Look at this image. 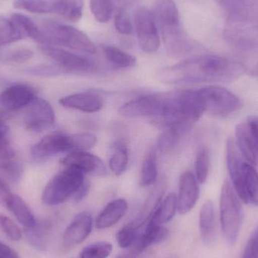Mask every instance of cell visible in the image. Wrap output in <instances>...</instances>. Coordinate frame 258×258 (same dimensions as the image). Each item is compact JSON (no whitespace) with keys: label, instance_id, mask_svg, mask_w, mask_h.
I'll return each mask as SVG.
<instances>
[{"label":"cell","instance_id":"obj_44","mask_svg":"<svg viewBox=\"0 0 258 258\" xmlns=\"http://www.w3.org/2000/svg\"><path fill=\"white\" fill-rule=\"evenodd\" d=\"M242 258H258V225L247 241Z\"/></svg>","mask_w":258,"mask_h":258},{"label":"cell","instance_id":"obj_37","mask_svg":"<svg viewBox=\"0 0 258 258\" xmlns=\"http://www.w3.org/2000/svg\"><path fill=\"white\" fill-rule=\"evenodd\" d=\"M23 171L22 164L15 158L0 162V173L14 183H18L21 180Z\"/></svg>","mask_w":258,"mask_h":258},{"label":"cell","instance_id":"obj_25","mask_svg":"<svg viewBox=\"0 0 258 258\" xmlns=\"http://www.w3.org/2000/svg\"><path fill=\"white\" fill-rule=\"evenodd\" d=\"M177 212V195L172 192L162 200L159 207L148 221L156 225L163 226L173 219Z\"/></svg>","mask_w":258,"mask_h":258},{"label":"cell","instance_id":"obj_11","mask_svg":"<svg viewBox=\"0 0 258 258\" xmlns=\"http://www.w3.org/2000/svg\"><path fill=\"white\" fill-rule=\"evenodd\" d=\"M40 51L64 73L92 74L96 71V66L92 60L62 48L43 45Z\"/></svg>","mask_w":258,"mask_h":258},{"label":"cell","instance_id":"obj_30","mask_svg":"<svg viewBox=\"0 0 258 258\" xmlns=\"http://www.w3.org/2000/svg\"><path fill=\"white\" fill-rule=\"evenodd\" d=\"M103 51L107 60L118 68H128L136 64V58L120 48L105 45L103 47Z\"/></svg>","mask_w":258,"mask_h":258},{"label":"cell","instance_id":"obj_13","mask_svg":"<svg viewBox=\"0 0 258 258\" xmlns=\"http://www.w3.org/2000/svg\"><path fill=\"white\" fill-rule=\"evenodd\" d=\"M164 105V93L151 94L122 104L119 108L121 116L127 118L159 117Z\"/></svg>","mask_w":258,"mask_h":258},{"label":"cell","instance_id":"obj_6","mask_svg":"<svg viewBox=\"0 0 258 258\" xmlns=\"http://www.w3.org/2000/svg\"><path fill=\"white\" fill-rule=\"evenodd\" d=\"M156 19L163 33L164 40L168 52L180 55L187 50L180 33L178 9L174 0H156Z\"/></svg>","mask_w":258,"mask_h":258},{"label":"cell","instance_id":"obj_33","mask_svg":"<svg viewBox=\"0 0 258 258\" xmlns=\"http://www.w3.org/2000/svg\"><path fill=\"white\" fill-rule=\"evenodd\" d=\"M27 242L36 249H45L46 247V237L48 234V227L45 224L36 221L34 225L27 227L24 230Z\"/></svg>","mask_w":258,"mask_h":258},{"label":"cell","instance_id":"obj_12","mask_svg":"<svg viewBox=\"0 0 258 258\" xmlns=\"http://www.w3.org/2000/svg\"><path fill=\"white\" fill-rule=\"evenodd\" d=\"M54 122V109L46 100L36 97L27 106L24 116V125L29 132L40 133L51 128Z\"/></svg>","mask_w":258,"mask_h":258},{"label":"cell","instance_id":"obj_40","mask_svg":"<svg viewBox=\"0 0 258 258\" xmlns=\"http://www.w3.org/2000/svg\"><path fill=\"white\" fill-rule=\"evenodd\" d=\"M74 151H88L96 145L98 138L90 132L73 134Z\"/></svg>","mask_w":258,"mask_h":258},{"label":"cell","instance_id":"obj_16","mask_svg":"<svg viewBox=\"0 0 258 258\" xmlns=\"http://www.w3.org/2000/svg\"><path fill=\"white\" fill-rule=\"evenodd\" d=\"M36 98L33 88L24 84L9 86L0 94V104L3 108L15 112L27 107Z\"/></svg>","mask_w":258,"mask_h":258},{"label":"cell","instance_id":"obj_36","mask_svg":"<svg viewBox=\"0 0 258 258\" xmlns=\"http://www.w3.org/2000/svg\"><path fill=\"white\" fill-rule=\"evenodd\" d=\"M180 134L181 132L174 127L164 128L158 139L156 148L162 153H171L177 147Z\"/></svg>","mask_w":258,"mask_h":258},{"label":"cell","instance_id":"obj_2","mask_svg":"<svg viewBox=\"0 0 258 258\" xmlns=\"http://www.w3.org/2000/svg\"><path fill=\"white\" fill-rule=\"evenodd\" d=\"M206 113L198 90L183 89L164 93V105L160 116L153 119L159 128L174 127L186 132Z\"/></svg>","mask_w":258,"mask_h":258},{"label":"cell","instance_id":"obj_35","mask_svg":"<svg viewBox=\"0 0 258 258\" xmlns=\"http://www.w3.org/2000/svg\"><path fill=\"white\" fill-rule=\"evenodd\" d=\"M210 171V153L206 147L199 149L196 156V177L200 184L206 183Z\"/></svg>","mask_w":258,"mask_h":258},{"label":"cell","instance_id":"obj_7","mask_svg":"<svg viewBox=\"0 0 258 258\" xmlns=\"http://www.w3.org/2000/svg\"><path fill=\"white\" fill-rule=\"evenodd\" d=\"M231 183L242 203L258 206V172L254 165L242 159L227 165Z\"/></svg>","mask_w":258,"mask_h":258},{"label":"cell","instance_id":"obj_50","mask_svg":"<svg viewBox=\"0 0 258 258\" xmlns=\"http://www.w3.org/2000/svg\"><path fill=\"white\" fill-rule=\"evenodd\" d=\"M253 75H254L258 80V65L254 68V71H253Z\"/></svg>","mask_w":258,"mask_h":258},{"label":"cell","instance_id":"obj_22","mask_svg":"<svg viewBox=\"0 0 258 258\" xmlns=\"http://www.w3.org/2000/svg\"><path fill=\"white\" fill-rule=\"evenodd\" d=\"M164 192H165L164 183L158 185L154 190L152 191L143 206L142 209L140 211L138 216L132 222H131L134 227L139 230L144 224L148 222L149 220L153 216V213L156 212L162 202Z\"/></svg>","mask_w":258,"mask_h":258},{"label":"cell","instance_id":"obj_43","mask_svg":"<svg viewBox=\"0 0 258 258\" xmlns=\"http://www.w3.org/2000/svg\"><path fill=\"white\" fill-rule=\"evenodd\" d=\"M24 73L34 77H51L60 75L64 72L55 64H39L27 68Z\"/></svg>","mask_w":258,"mask_h":258},{"label":"cell","instance_id":"obj_17","mask_svg":"<svg viewBox=\"0 0 258 258\" xmlns=\"http://www.w3.org/2000/svg\"><path fill=\"white\" fill-rule=\"evenodd\" d=\"M93 229V218L89 212H82L75 217L63 233L64 246L72 248L84 242Z\"/></svg>","mask_w":258,"mask_h":258},{"label":"cell","instance_id":"obj_1","mask_svg":"<svg viewBox=\"0 0 258 258\" xmlns=\"http://www.w3.org/2000/svg\"><path fill=\"white\" fill-rule=\"evenodd\" d=\"M246 68L221 56L205 54L170 67L162 74V81L170 84L228 83L242 77Z\"/></svg>","mask_w":258,"mask_h":258},{"label":"cell","instance_id":"obj_18","mask_svg":"<svg viewBox=\"0 0 258 258\" xmlns=\"http://www.w3.org/2000/svg\"><path fill=\"white\" fill-rule=\"evenodd\" d=\"M62 107L86 113H95L104 107V99L91 92H80L67 95L59 100Z\"/></svg>","mask_w":258,"mask_h":258},{"label":"cell","instance_id":"obj_48","mask_svg":"<svg viewBox=\"0 0 258 258\" xmlns=\"http://www.w3.org/2000/svg\"><path fill=\"white\" fill-rule=\"evenodd\" d=\"M250 128H251V132H252L253 136H254V141H255L256 146H257L258 152V116H248L246 119Z\"/></svg>","mask_w":258,"mask_h":258},{"label":"cell","instance_id":"obj_26","mask_svg":"<svg viewBox=\"0 0 258 258\" xmlns=\"http://www.w3.org/2000/svg\"><path fill=\"white\" fill-rule=\"evenodd\" d=\"M128 149L122 141H116L113 145V153L109 161V166L112 172L116 176H122L128 168Z\"/></svg>","mask_w":258,"mask_h":258},{"label":"cell","instance_id":"obj_38","mask_svg":"<svg viewBox=\"0 0 258 258\" xmlns=\"http://www.w3.org/2000/svg\"><path fill=\"white\" fill-rule=\"evenodd\" d=\"M113 251V245L107 242H98L88 245L80 253V258H107Z\"/></svg>","mask_w":258,"mask_h":258},{"label":"cell","instance_id":"obj_8","mask_svg":"<svg viewBox=\"0 0 258 258\" xmlns=\"http://www.w3.org/2000/svg\"><path fill=\"white\" fill-rule=\"evenodd\" d=\"M208 114L216 117H227L240 109L239 98L221 86H209L198 89Z\"/></svg>","mask_w":258,"mask_h":258},{"label":"cell","instance_id":"obj_39","mask_svg":"<svg viewBox=\"0 0 258 258\" xmlns=\"http://www.w3.org/2000/svg\"><path fill=\"white\" fill-rule=\"evenodd\" d=\"M138 230L131 223L122 227L116 234V241L119 246L125 249L132 246L139 236Z\"/></svg>","mask_w":258,"mask_h":258},{"label":"cell","instance_id":"obj_24","mask_svg":"<svg viewBox=\"0 0 258 258\" xmlns=\"http://www.w3.org/2000/svg\"><path fill=\"white\" fill-rule=\"evenodd\" d=\"M6 208L25 228L32 227L37 221L25 201L16 194L11 196Z\"/></svg>","mask_w":258,"mask_h":258},{"label":"cell","instance_id":"obj_20","mask_svg":"<svg viewBox=\"0 0 258 258\" xmlns=\"http://www.w3.org/2000/svg\"><path fill=\"white\" fill-rule=\"evenodd\" d=\"M200 236L203 243L212 245L216 239V215L215 205L207 200L200 209L199 218Z\"/></svg>","mask_w":258,"mask_h":258},{"label":"cell","instance_id":"obj_47","mask_svg":"<svg viewBox=\"0 0 258 258\" xmlns=\"http://www.w3.org/2000/svg\"><path fill=\"white\" fill-rule=\"evenodd\" d=\"M0 258H20L17 251L0 241Z\"/></svg>","mask_w":258,"mask_h":258},{"label":"cell","instance_id":"obj_10","mask_svg":"<svg viewBox=\"0 0 258 258\" xmlns=\"http://www.w3.org/2000/svg\"><path fill=\"white\" fill-rule=\"evenodd\" d=\"M74 151L73 135L60 132L48 134L36 143L30 150V156L35 162H42L61 153Z\"/></svg>","mask_w":258,"mask_h":258},{"label":"cell","instance_id":"obj_27","mask_svg":"<svg viewBox=\"0 0 258 258\" xmlns=\"http://www.w3.org/2000/svg\"><path fill=\"white\" fill-rule=\"evenodd\" d=\"M125 0H90V7L95 19L100 23H107L114 12L122 6Z\"/></svg>","mask_w":258,"mask_h":258},{"label":"cell","instance_id":"obj_49","mask_svg":"<svg viewBox=\"0 0 258 258\" xmlns=\"http://www.w3.org/2000/svg\"><path fill=\"white\" fill-rule=\"evenodd\" d=\"M9 127L4 121L0 120V145L9 142Z\"/></svg>","mask_w":258,"mask_h":258},{"label":"cell","instance_id":"obj_5","mask_svg":"<svg viewBox=\"0 0 258 258\" xmlns=\"http://www.w3.org/2000/svg\"><path fill=\"white\" fill-rule=\"evenodd\" d=\"M48 181L42 194L43 204L54 206L74 198L86 183L85 174L73 167H63Z\"/></svg>","mask_w":258,"mask_h":258},{"label":"cell","instance_id":"obj_32","mask_svg":"<svg viewBox=\"0 0 258 258\" xmlns=\"http://www.w3.org/2000/svg\"><path fill=\"white\" fill-rule=\"evenodd\" d=\"M55 0H15L13 7L31 13L46 14L54 12Z\"/></svg>","mask_w":258,"mask_h":258},{"label":"cell","instance_id":"obj_46","mask_svg":"<svg viewBox=\"0 0 258 258\" xmlns=\"http://www.w3.org/2000/svg\"><path fill=\"white\" fill-rule=\"evenodd\" d=\"M12 191L6 182L0 177V206L6 207L11 196Z\"/></svg>","mask_w":258,"mask_h":258},{"label":"cell","instance_id":"obj_14","mask_svg":"<svg viewBox=\"0 0 258 258\" xmlns=\"http://www.w3.org/2000/svg\"><path fill=\"white\" fill-rule=\"evenodd\" d=\"M60 163L63 167L77 168L85 175L104 177L107 174V168L102 159L88 151H73L68 153Z\"/></svg>","mask_w":258,"mask_h":258},{"label":"cell","instance_id":"obj_4","mask_svg":"<svg viewBox=\"0 0 258 258\" xmlns=\"http://www.w3.org/2000/svg\"><path fill=\"white\" fill-rule=\"evenodd\" d=\"M241 202L231 182L224 180L220 197V219L226 240L231 245L237 242L243 222Z\"/></svg>","mask_w":258,"mask_h":258},{"label":"cell","instance_id":"obj_41","mask_svg":"<svg viewBox=\"0 0 258 258\" xmlns=\"http://www.w3.org/2000/svg\"><path fill=\"white\" fill-rule=\"evenodd\" d=\"M115 27L122 35H129L133 30L132 21L125 6H121L115 12Z\"/></svg>","mask_w":258,"mask_h":258},{"label":"cell","instance_id":"obj_28","mask_svg":"<svg viewBox=\"0 0 258 258\" xmlns=\"http://www.w3.org/2000/svg\"><path fill=\"white\" fill-rule=\"evenodd\" d=\"M83 8V0H55L54 2V12L73 22L81 19Z\"/></svg>","mask_w":258,"mask_h":258},{"label":"cell","instance_id":"obj_21","mask_svg":"<svg viewBox=\"0 0 258 258\" xmlns=\"http://www.w3.org/2000/svg\"><path fill=\"white\" fill-rule=\"evenodd\" d=\"M128 209V203L124 199L110 202L97 218V228L104 230L113 227L125 216Z\"/></svg>","mask_w":258,"mask_h":258},{"label":"cell","instance_id":"obj_31","mask_svg":"<svg viewBox=\"0 0 258 258\" xmlns=\"http://www.w3.org/2000/svg\"><path fill=\"white\" fill-rule=\"evenodd\" d=\"M168 235V230L164 226L156 225L148 221L144 233L139 234V238L147 248L150 245L161 243L166 240Z\"/></svg>","mask_w":258,"mask_h":258},{"label":"cell","instance_id":"obj_19","mask_svg":"<svg viewBox=\"0 0 258 258\" xmlns=\"http://www.w3.org/2000/svg\"><path fill=\"white\" fill-rule=\"evenodd\" d=\"M235 143L243 159L251 165H257L258 152L254 136L246 120L238 124L235 130Z\"/></svg>","mask_w":258,"mask_h":258},{"label":"cell","instance_id":"obj_42","mask_svg":"<svg viewBox=\"0 0 258 258\" xmlns=\"http://www.w3.org/2000/svg\"><path fill=\"white\" fill-rule=\"evenodd\" d=\"M0 228L12 240L17 242L22 238V232L18 225L11 218L3 214H0Z\"/></svg>","mask_w":258,"mask_h":258},{"label":"cell","instance_id":"obj_23","mask_svg":"<svg viewBox=\"0 0 258 258\" xmlns=\"http://www.w3.org/2000/svg\"><path fill=\"white\" fill-rule=\"evenodd\" d=\"M158 179L157 150L151 147L144 154L141 164L139 184L141 187H147L156 183Z\"/></svg>","mask_w":258,"mask_h":258},{"label":"cell","instance_id":"obj_9","mask_svg":"<svg viewBox=\"0 0 258 258\" xmlns=\"http://www.w3.org/2000/svg\"><path fill=\"white\" fill-rule=\"evenodd\" d=\"M135 27L138 45L144 52L153 54L160 46L156 17L147 8H140L135 15Z\"/></svg>","mask_w":258,"mask_h":258},{"label":"cell","instance_id":"obj_34","mask_svg":"<svg viewBox=\"0 0 258 258\" xmlns=\"http://www.w3.org/2000/svg\"><path fill=\"white\" fill-rule=\"evenodd\" d=\"M24 39L10 18L0 16V46L9 45Z\"/></svg>","mask_w":258,"mask_h":258},{"label":"cell","instance_id":"obj_29","mask_svg":"<svg viewBox=\"0 0 258 258\" xmlns=\"http://www.w3.org/2000/svg\"><path fill=\"white\" fill-rule=\"evenodd\" d=\"M10 19L24 39L30 38L36 42H39L41 30L31 18L23 14L14 13L11 15Z\"/></svg>","mask_w":258,"mask_h":258},{"label":"cell","instance_id":"obj_45","mask_svg":"<svg viewBox=\"0 0 258 258\" xmlns=\"http://www.w3.org/2000/svg\"><path fill=\"white\" fill-rule=\"evenodd\" d=\"M33 52L32 50L28 48H20L12 51L8 55L7 59L9 61L16 63H23L28 61L33 57Z\"/></svg>","mask_w":258,"mask_h":258},{"label":"cell","instance_id":"obj_3","mask_svg":"<svg viewBox=\"0 0 258 258\" xmlns=\"http://www.w3.org/2000/svg\"><path fill=\"white\" fill-rule=\"evenodd\" d=\"M39 43L46 46H63L88 54H95L97 48L90 38L71 25L54 21L43 23Z\"/></svg>","mask_w":258,"mask_h":258},{"label":"cell","instance_id":"obj_15","mask_svg":"<svg viewBox=\"0 0 258 258\" xmlns=\"http://www.w3.org/2000/svg\"><path fill=\"white\" fill-rule=\"evenodd\" d=\"M199 184L196 176L189 171H185L180 176L177 196V212L180 215H186L197 204L200 197Z\"/></svg>","mask_w":258,"mask_h":258}]
</instances>
